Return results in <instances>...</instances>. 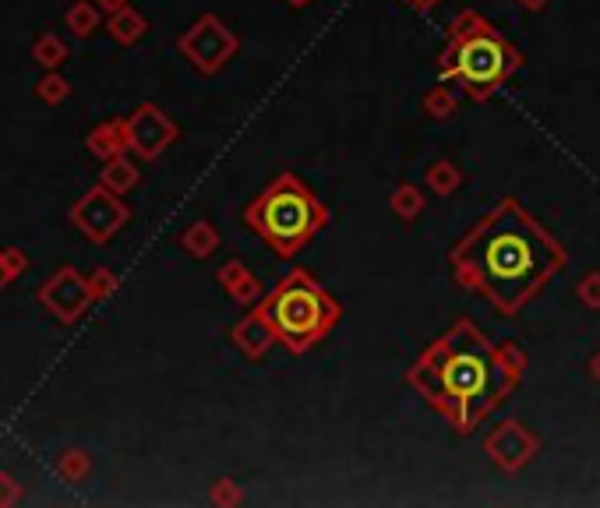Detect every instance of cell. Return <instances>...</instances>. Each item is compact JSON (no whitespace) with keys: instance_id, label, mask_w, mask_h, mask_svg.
I'll list each match as a JSON object with an SVG mask.
<instances>
[{"instance_id":"6da1fadb","label":"cell","mask_w":600,"mask_h":508,"mask_svg":"<svg viewBox=\"0 0 600 508\" xmlns=\"http://www.w3.org/2000/svg\"><path fill=\"white\" fill-rule=\"evenodd\" d=\"M565 262V247L512 195L477 219L449 251L456 283L488 300L502 318H512L540 297Z\"/></svg>"},{"instance_id":"7a4b0ae2","label":"cell","mask_w":600,"mask_h":508,"mask_svg":"<svg viewBox=\"0 0 600 508\" xmlns=\"http://www.w3.org/2000/svg\"><path fill=\"white\" fill-rule=\"evenodd\" d=\"M526 353L516 343H491L470 318H459L424 346L406 371L417 392L449 427L470 438L523 385Z\"/></svg>"},{"instance_id":"3957f363","label":"cell","mask_w":600,"mask_h":508,"mask_svg":"<svg viewBox=\"0 0 600 508\" xmlns=\"http://www.w3.org/2000/svg\"><path fill=\"white\" fill-rule=\"evenodd\" d=\"M523 68V53L477 11H459L438 53V82H449L473 103L491 99Z\"/></svg>"},{"instance_id":"277c9868","label":"cell","mask_w":600,"mask_h":508,"mask_svg":"<svg viewBox=\"0 0 600 508\" xmlns=\"http://www.w3.org/2000/svg\"><path fill=\"white\" fill-rule=\"evenodd\" d=\"M244 223L279 258H293L329 226V209H325V202H318V195L297 173H279L244 209Z\"/></svg>"},{"instance_id":"5b68a950","label":"cell","mask_w":600,"mask_h":508,"mask_svg":"<svg viewBox=\"0 0 600 508\" xmlns=\"http://www.w3.org/2000/svg\"><path fill=\"white\" fill-rule=\"evenodd\" d=\"M258 307L269 314L279 346L293 357H304L318 343H325L329 332L339 325V318H343V307L322 290V283L308 269L286 272Z\"/></svg>"},{"instance_id":"8992f818","label":"cell","mask_w":600,"mask_h":508,"mask_svg":"<svg viewBox=\"0 0 600 508\" xmlns=\"http://www.w3.org/2000/svg\"><path fill=\"white\" fill-rule=\"evenodd\" d=\"M180 53L195 64L202 75H216L240 53L237 32H230L216 15H205L180 36Z\"/></svg>"},{"instance_id":"52a82bcc","label":"cell","mask_w":600,"mask_h":508,"mask_svg":"<svg viewBox=\"0 0 600 508\" xmlns=\"http://www.w3.org/2000/svg\"><path fill=\"white\" fill-rule=\"evenodd\" d=\"M484 456L505 473H519L540 456V438L523 420H502L484 438Z\"/></svg>"},{"instance_id":"ba28073f","label":"cell","mask_w":600,"mask_h":508,"mask_svg":"<svg viewBox=\"0 0 600 508\" xmlns=\"http://www.w3.org/2000/svg\"><path fill=\"white\" fill-rule=\"evenodd\" d=\"M71 219H75V226L85 233V237L96 240V244H103V240H110L120 226L128 223V205L120 202L117 191H110V187L99 184L96 191H89V195L75 205Z\"/></svg>"},{"instance_id":"9c48e42d","label":"cell","mask_w":600,"mask_h":508,"mask_svg":"<svg viewBox=\"0 0 600 508\" xmlns=\"http://www.w3.org/2000/svg\"><path fill=\"white\" fill-rule=\"evenodd\" d=\"M177 135H180L177 124H173V120L152 103L138 106V110L128 117L131 152H138L142 159H159L173 142H177Z\"/></svg>"},{"instance_id":"30bf717a","label":"cell","mask_w":600,"mask_h":508,"mask_svg":"<svg viewBox=\"0 0 600 508\" xmlns=\"http://www.w3.org/2000/svg\"><path fill=\"white\" fill-rule=\"evenodd\" d=\"M39 300L57 314L60 322H75L78 314L92 304V290H89V279L78 276L75 269H60L50 283L39 290Z\"/></svg>"},{"instance_id":"8fae6325","label":"cell","mask_w":600,"mask_h":508,"mask_svg":"<svg viewBox=\"0 0 600 508\" xmlns=\"http://www.w3.org/2000/svg\"><path fill=\"white\" fill-rule=\"evenodd\" d=\"M230 339H233V346H237V350L244 353L248 360H262L265 353L272 350V346H279L276 329H272L269 314H265L262 307H255V311L244 314V318L233 325Z\"/></svg>"},{"instance_id":"7c38bea8","label":"cell","mask_w":600,"mask_h":508,"mask_svg":"<svg viewBox=\"0 0 600 508\" xmlns=\"http://www.w3.org/2000/svg\"><path fill=\"white\" fill-rule=\"evenodd\" d=\"M219 286L226 290V297L237 300V304H244V307L262 304V283H258L255 272H251L244 262H237V258H230V262L219 269Z\"/></svg>"},{"instance_id":"4fadbf2b","label":"cell","mask_w":600,"mask_h":508,"mask_svg":"<svg viewBox=\"0 0 600 508\" xmlns=\"http://www.w3.org/2000/svg\"><path fill=\"white\" fill-rule=\"evenodd\" d=\"M128 149H131L128 120H110V124H99L96 131L89 135V152L103 159V163H106V159H113V156H124Z\"/></svg>"},{"instance_id":"5bb4252c","label":"cell","mask_w":600,"mask_h":508,"mask_svg":"<svg viewBox=\"0 0 600 508\" xmlns=\"http://www.w3.org/2000/svg\"><path fill=\"white\" fill-rule=\"evenodd\" d=\"M110 36L117 39L120 46H131V43H138V39L149 32V22H145L142 15H138L135 8H120V11H113L110 15Z\"/></svg>"},{"instance_id":"9a60e30c","label":"cell","mask_w":600,"mask_h":508,"mask_svg":"<svg viewBox=\"0 0 600 508\" xmlns=\"http://www.w3.org/2000/svg\"><path fill=\"white\" fill-rule=\"evenodd\" d=\"M99 180H103V187L117 191V195H128L131 187L138 184V166L131 163L128 156H113V159H106V163H103Z\"/></svg>"},{"instance_id":"2e32d148","label":"cell","mask_w":600,"mask_h":508,"mask_svg":"<svg viewBox=\"0 0 600 508\" xmlns=\"http://www.w3.org/2000/svg\"><path fill=\"white\" fill-rule=\"evenodd\" d=\"M463 92L456 89V85H449V82H438L435 89H428V96H424V113L428 117H435V120H445V117H452V113L463 106Z\"/></svg>"},{"instance_id":"e0dca14e","label":"cell","mask_w":600,"mask_h":508,"mask_svg":"<svg viewBox=\"0 0 600 508\" xmlns=\"http://www.w3.org/2000/svg\"><path fill=\"white\" fill-rule=\"evenodd\" d=\"M180 247H184L191 258H209L219 247V230L212 223H191L188 230H184V237H180Z\"/></svg>"},{"instance_id":"ac0fdd59","label":"cell","mask_w":600,"mask_h":508,"mask_svg":"<svg viewBox=\"0 0 600 508\" xmlns=\"http://www.w3.org/2000/svg\"><path fill=\"white\" fill-rule=\"evenodd\" d=\"M424 180H428V187L435 191V195H452V191H459V184H463V170H459L452 159H435V163L428 166V173H424Z\"/></svg>"},{"instance_id":"d6986e66","label":"cell","mask_w":600,"mask_h":508,"mask_svg":"<svg viewBox=\"0 0 600 508\" xmlns=\"http://www.w3.org/2000/svg\"><path fill=\"white\" fill-rule=\"evenodd\" d=\"M392 212H396L403 223H413V219L424 212V205H428V198H424V191L413 184H399L396 191H392Z\"/></svg>"},{"instance_id":"ffe728a7","label":"cell","mask_w":600,"mask_h":508,"mask_svg":"<svg viewBox=\"0 0 600 508\" xmlns=\"http://www.w3.org/2000/svg\"><path fill=\"white\" fill-rule=\"evenodd\" d=\"M99 25V4L96 0H78L75 8L68 11V29L75 32V36H92Z\"/></svg>"},{"instance_id":"44dd1931","label":"cell","mask_w":600,"mask_h":508,"mask_svg":"<svg viewBox=\"0 0 600 508\" xmlns=\"http://www.w3.org/2000/svg\"><path fill=\"white\" fill-rule=\"evenodd\" d=\"M57 473L68 480V484H82V480L92 473V459L85 456L82 449H71V452H64V456H60Z\"/></svg>"},{"instance_id":"7402d4cb","label":"cell","mask_w":600,"mask_h":508,"mask_svg":"<svg viewBox=\"0 0 600 508\" xmlns=\"http://www.w3.org/2000/svg\"><path fill=\"white\" fill-rule=\"evenodd\" d=\"M32 57H36V64H43V68H57L60 60L68 57V46L60 43L57 36H43L32 46Z\"/></svg>"},{"instance_id":"603a6c76","label":"cell","mask_w":600,"mask_h":508,"mask_svg":"<svg viewBox=\"0 0 600 508\" xmlns=\"http://www.w3.org/2000/svg\"><path fill=\"white\" fill-rule=\"evenodd\" d=\"M68 92H71V85H68V78H60V75H46L43 82L36 85V96L43 99V103H64L68 99Z\"/></svg>"},{"instance_id":"cb8c5ba5","label":"cell","mask_w":600,"mask_h":508,"mask_svg":"<svg viewBox=\"0 0 600 508\" xmlns=\"http://www.w3.org/2000/svg\"><path fill=\"white\" fill-rule=\"evenodd\" d=\"M576 297L583 307L590 311H600V272H586L583 279L576 283Z\"/></svg>"},{"instance_id":"d4e9b609","label":"cell","mask_w":600,"mask_h":508,"mask_svg":"<svg viewBox=\"0 0 600 508\" xmlns=\"http://www.w3.org/2000/svg\"><path fill=\"white\" fill-rule=\"evenodd\" d=\"M209 498H212V505H240V501H244V491H240L233 480H216Z\"/></svg>"},{"instance_id":"484cf974","label":"cell","mask_w":600,"mask_h":508,"mask_svg":"<svg viewBox=\"0 0 600 508\" xmlns=\"http://www.w3.org/2000/svg\"><path fill=\"white\" fill-rule=\"evenodd\" d=\"M89 290H92V300H106L117 290V276H113L110 269H96L89 276Z\"/></svg>"},{"instance_id":"4316f807","label":"cell","mask_w":600,"mask_h":508,"mask_svg":"<svg viewBox=\"0 0 600 508\" xmlns=\"http://www.w3.org/2000/svg\"><path fill=\"white\" fill-rule=\"evenodd\" d=\"M18 498H22V487H18V480L11 477V473H0V508L15 505Z\"/></svg>"},{"instance_id":"83f0119b","label":"cell","mask_w":600,"mask_h":508,"mask_svg":"<svg viewBox=\"0 0 600 508\" xmlns=\"http://www.w3.org/2000/svg\"><path fill=\"white\" fill-rule=\"evenodd\" d=\"M0 254H4V265L11 269V276H22V272L29 269V258H25L22 251H15V247H4Z\"/></svg>"},{"instance_id":"f1b7e54d","label":"cell","mask_w":600,"mask_h":508,"mask_svg":"<svg viewBox=\"0 0 600 508\" xmlns=\"http://www.w3.org/2000/svg\"><path fill=\"white\" fill-rule=\"evenodd\" d=\"M406 4H410L413 11H420V15H428V11H435L442 0H406Z\"/></svg>"},{"instance_id":"f546056e","label":"cell","mask_w":600,"mask_h":508,"mask_svg":"<svg viewBox=\"0 0 600 508\" xmlns=\"http://www.w3.org/2000/svg\"><path fill=\"white\" fill-rule=\"evenodd\" d=\"M516 4H519V8H523V11H530V15H537V11L548 8L551 0H516Z\"/></svg>"},{"instance_id":"4dcf8cb0","label":"cell","mask_w":600,"mask_h":508,"mask_svg":"<svg viewBox=\"0 0 600 508\" xmlns=\"http://www.w3.org/2000/svg\"><path fill=\"white\" fill-rule=\"evenodd\" d=\"M96 4H99V8H103V11H110V15H113V11L128 8L131 0H96Z\"/></svg>"},{"instance_id":"1f68e13d","label":"cell","mask_w":600,"mask_h":508,"mask_svg":"<svg viewBox=\"0 0 600 508\" xmlns=\"http://www.w3.org/2000/svg\"><path fill=\"white\" fill-rule=\"evenodd\" d=\"M11 279H15V276H11V269L4 265V254H0V290H4V286H8Z\"/></svg>"},{"instance_id":"d6a6232c","label":"cell","mask_w":600,"mask_h":508,"mask_svg":"<svg viewBox=\"0 0 600 508\" xmlns=\"http://www.w3.org/2000/svg\"><path fill=\"white\" fill-rule=\"evenodd\" d=\"M590 374H593V381H600V350L590 357Z\"/></svg>"},{"instance_id":"836d02e7","label":"cell","mask_w":600,"mask_h":508,"mask_svg":"<svg viewBox=\"0 0 600 508\" xmlns=\"http://www.w3.org/2000/svg\"><path fill=\"white\" fill-rule=\"evenodd\" d=\"M286 4H290V8H308L311 0H286Z\"/></svg>"}]
</instances>
